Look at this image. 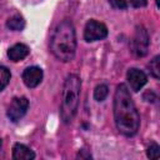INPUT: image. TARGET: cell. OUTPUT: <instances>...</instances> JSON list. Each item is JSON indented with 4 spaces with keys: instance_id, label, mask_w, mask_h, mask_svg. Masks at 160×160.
I'll list each match as a JSON object with an SVG mask.
<instances>
[{
    "instance_id": "obj_1",
    "label": "cell",
    "mask_w": 160,
    "mask_h": 160,
    "mask_svg": "<svg viewBox=\"0 0 160 160\" xmlns=\"http://www.w3.org/2000/svg\"><path fill=\"white\" fill-rule=\"evenodd\" d=\"M114 119L119 132L134 136L140 126V115L125 84H119L114 94Z\"/></svg>"
},
{
    "instance_id": "obj_2",
    "label": "cell",
    "mask_w": 160,
    "mask_h": 160,
    "mask_svg": "<svg viewBox=\"0 0 160 160\" xmlns=\"http://www.w3.org/2000/svg\"><path fill=\"white\" fill-rule=\"evenodd\" d=\"M50 50L52 55L62 62L74 59L76 51V34L70 20L65 19L55 26L50 38Z\"/></svg>"
},
{
    "instance_id": "obj_3",
    "label": "cell",
    "mask_w": 160,
    "mask_h": 160,
    "mask_svg": "<svg viewBox=\"0 0 160 160\" xmlns=\"http://www.w3.org/2000/svg\"><path fill=\"white\" fill-rule=\"evenodd\" d=\"M80 90H81L80 78L75 74L68 75L62 86V98L60 106V118L64 124H70L78 112Z\"/></svg>"
},
{
    "instance_id": "obj_4",
    "label": "cell",
    "mask_w": 160,
    "mask_h": 160,
    "mask_svg": "<svg viewBox=\"0 0 160 160\" xmlns=\"http://www.w3.org/2000/svg\"><path fill=\"white\" fill-rule=\"evenodd\" d=\"M130 50L138 58H142L148 54L149 34L142 25H138L135 28V32H134L131 41H130Z\"/></svg>"
},
{
    "instance_id": "obj_5",
    "label": "cell",
    "mask_w": 160,
    "mask_h": 160,
    "mask_svg": "<svg viewBox=\"0 0 160 160\" xmlns=\"http://www.w3.org/2000/svg\"><path fill=\"white\" fill-rule=\"evenodd\" d=\"M108 36V28L105 24L94 19L89 20L84 29V39L86 41H98Z\"/></svg>"
},
{
    "instance_id": "obj_6",
    "label": "cell",
    "mask_w": 160,
    "mask_h": 160,
    "mask_svg": "<svg viewBox=\"0 0 160 160\" xmlns=\"http://www.w3.org/2000/svg\"><path fill=\"white\" fill-rule=\"evenodd\" d=\"M29 108V100L25 96H20V98H14L10 102V105L8 106V111L6 115L8 118L12 121L16 122L19 121L28 111Z\"/></svg>"
},
{
    "instance_id": "obj_7",
    "label": "cell",
    "mask_w": 160,
    "mask_h": 160,
    "mask_svg": "<svg viewBox=\"0 0 160 160\" xmlns=\"http://www.w3.org/2000/svg\"><path fill=\"white\" fill-rule=\"evenodd\" d=\"M42 76H44L42 70L39 66H29L22 72V81L28 88L32 89L41 82Z\"/></svg>"
},
{
    "instance_id": "obj_8",
    "label": "cell",
    "mask_w": 160,
    "mask_h": 160,
    "mask_svg": "<svg viewBox=\"0 0 160 160\" xmlns=\"http://www.w3.org/2000/svg\"><path fill=\"white\" fill-rule=\"evenodd\" d=\"M126 78H128V81H129V85L131 88L132 91L138 92L148 81V76L144 71L139 70V69H129L128 70V74H126Z\"/></svg>"
},
{
    "instance_id": "obj_9",
    "label": "cell",
    "mask_w": 160,
    "mask_h": 160,
    "mask_svg": "<svg viewBox=\"0 0 160 160\" xmlns=\"http://www.w3.org/2000/svg\"><path fill=\"white\" fill-rule=\"evenodd\" d=\"M29 52H30V50L25 44H15L14 46H11L8 50V56L11 61L18 62V61L24 60L29 55Z\"/></svg>"
},
{
    "instance_id": "obj_10",
    "label": "cell",
    "mask_w": 160,
    "mask_h": 160,
    "mask_svg": "<svg viewBox=\"0 0 160 160\" xmlns=\"http://www.w3.org/2000/svg\"><path fill=\"white\" fill-rule=\"evenodd\" d=\"M12 159L15 160H32L35 159V152L25 146L24 144H15L12 148Z\"/></svg>"
},
{
    "instance_id": "obj_11",
    "label": "cell",
    "mask_w": 160,
    "mask_h": 160,
    "mask_svg": "<svg viewBox=\"0 0 160 160\" xmlns=\"http://www.w3.org/2000/svg\"><path fill=\"white\" fill-rule=\"evenodd\" d=\"M6 28L12 31H21L25 28V20L20 14H15L6 20Z\"/></svg>"
},
{
    "instance_id": "obj_12",
    "label": "cell",
    "mask_w": 160,
    "mask_h": 160,
    "mask_svg": "<svg viewBox=\"0 0 160 160\" xmlns=\"http://www.w3.org/2000/svg\"><path fill=\"white\" fill-rule=\"evenodd\" d=\"M109 94V88L105 84H99L94 90V99L96 101H104Z\"/></svg>"
},
{
    "instance_id": "obj_13",
    "label": "cell",
    "mask_w": 160,
    "mask_h": 160,
    "mask_svg": "<svg viewBox=\"0 0 160 160\" xmlns=\"http://www.w3.org/2000/svg\"><path fill=\"white\" fill-rule=\"evenodd\" d=\"M10 78L11 75H10L9 69L5 66H0V91H2L6 88V85L10 81Z\"/></svg>"
},
{
    "instance_id": "obj_14",
    "label": "cell",
    "mask_w": 160,
    "mask_h": 160,
    "mask_svg": "<svg viewBox=\"0 0 160 160\" xmlns=\"http://www.w3.org/2000/svg\"><path fill=\"white\" fill-rule=\"evenodd\" d=\"M159 61H160V56L156 55L149 64V69H150V72L151 75L155 78V79H159L160 78V65H159Z\"/></svg>"
},
{
    "instance_id": "obj_15",
    "label": "cell",
    "mask_w": 160,
    "mask_h": 160,
    "mask_svg": "<svg viewBox=\"0 0 160 160\" xmlns=\"http://www.w3.org/2000/svg\"><path fill=\"white\" fill-rule=\"evenodd\" d=\"M146 155L149 159H159L160 156V146L156 142H151L146 150Z\"/></svg>"
},
{
    "instance_id": "obj_16",
    "label": "cell",
    "mask_w": 160,
    "mask_h": 160,
    "mask_svg": "<svg viewBox=\"0 0 160 160\" xmlns=\"http://www.w3.org/2000/svg\"><path fill=\"white\" fill-rule=\"evenodd\" d=\"M109 4L112 9L118 10H125L128 8V2L125 0H109Z\"/></svg>"
},
{
    "instance_id": "obj_17",
    "label": "cell",
    "mask_w": 160,
    "mask_h": 160,
    "mask_svg": "<svg viewBox=\"0 0 160 160\" xmlns=\"http://www.w3.org/2000/svg\"><path fill=\"white\" fill-rule=\"evenodd\" d=\"M142 99L145 101H148V102H154L156 100V95H155V92L152 90H146L144 92V95H142Z\"/></svg>"
},
{
    "instance_id": "obj_18",
    "label": "cell",
    "mask_w": 160,
    "mask_h": 160,
    "mask_svg": "<svg viewBox=\"0 0 160 160\" xmlns=\"http://www.w3.org/2000/svg\"><path fill=\"white\" fill-rule=\"evenodd\" d=\"M131 5L135 8H144L148 4V0H130Z\"/></svg>"
},
{
    "instance_id": "obj_19",
    "label": "cell",
    "mask_w": 160,
    "mask_h": 160,
    "mask_svg": "<svg viewBox=\"0 0 160 160\" xmlns=\"http://www.w3.org/2000/svg\"><path fill=\"white\" fill-rule=\"evenodd\" d=\"M76 158H80V159H84V158L85 159H91V155L89 152H85V150H80Z\"/></svg>"
},
{
    "instance_id": "obj_20",
    "label": "cell",
    "mask_w": 160,
    "mask_h": 160,
    "mask_svg": "<svg viewBox=\"0 0 160 160\" xmlns=\"http://www.w3.org/2000/svg\"><path fill=\"white\" fill-rule=\"evenodd\" d=\"M155 2H156V5L159 6V0H155Z\"/></svg>"
},
{
    "instance_id": "obj_21",
    "label": "cell",
    "mask_w": 160,
    "mask_h": 160,
    "mask_svg": "<svg viewBox=\"0 0 160 160\" xmlns=\"http://www.w3.org/2000/svg\"><path fill=\"white\" fill-rule=\"evenodd\" d=\"M1 144H2V142H1V139H0V148H1Z\"/></svg>"
}]
</instances>
